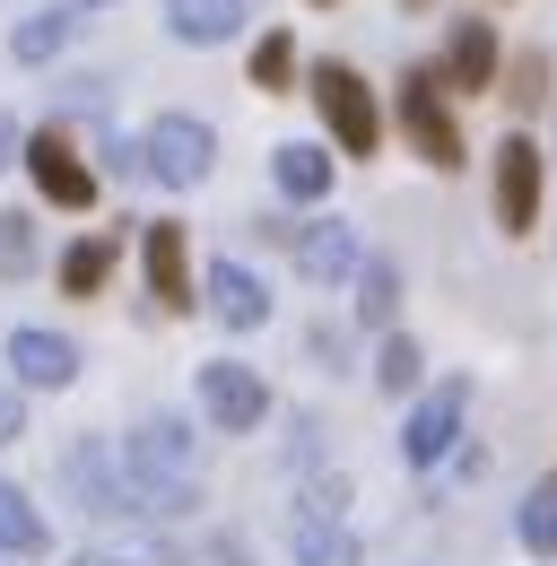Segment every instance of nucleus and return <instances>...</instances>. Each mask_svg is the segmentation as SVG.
Returning a JSON list of instances; mask_svg holds the SVG:
<instances>
[{
	"label": "nucleus",
	"instance_id": "nucleus-8",
	"mask_svg": "<svg viewBox=\"0 0 557 566\" xmlns=\"http://www.w3.org/2000/svg\"><path fill=\"white\" fill-rule=\"evenodd\" d=\"M532 218H540V148L514 132V140L496 148V227L505 235H532Z\"/></svg>",
	"mask_w": 557,
	"mask_h": 566
},
{
	"label": "nucleus",
	"instance_id": "nucleus-27",
	"mask_svg": "<svg viewBox=\"0 0 557 566\" xmlns=\"http://www.w3.org/2000/svg\"><path fill=\"white\" fill-rule=\"evenodd\" d=\"M105 558L114 566H183V549L157 541V532H123V541H105Z\"/></svg>",
	"mask_w": 557,
	"mask_h": 566
},
{
	"label": "nucleus",
	"instance_id": "nucleus-7",
	"mask_svg": "<svg viewBox=\"0 0 557 566\" xmlns=\"http://www.w3.org/2000/svg\"><path fill=\"white\" fill-rule=\"evenodd\" d=\"M27 175H35V192H44L53 210H87V201H96V166L70 148V132H35V140H27Z\"/></svg>",
	"mask_w": 557,
	"mask_h": 566
},
{
	"label": "nucleus",
	"instance_id": "nucleus-26",
	"mask_svg": "<svg viewBox=\"0 0 557 566\" xmlns=\"http://www.w3.org/2000/svg\"><path fill=\"white\" fill-rule=\"evenodd\" d=\"M287 78H296V35H262V44H253V87L278 96Z\"/></svg>",
	"mask_w": 557,
	"mask_h": 566
},
{
	"label": "nucleus",
	"instance_id": "nucleus-32",
	"mask_svg": "<svg viewBox=\"0 0 557 566\" xmlns=\"http://www.w3.org/2000/svg\"><path fill=\"white\" fill-rule=\"evenodd\" d=\"M410 9H427V0H410Z\"/></svg>",
	"mask_w": 557,
	"mask_h": 566
},
{
	"label": "nucleus",
	"instance_id": "nucleus-20",
	"mask_svg": "<svg viewBox=\"0 0 557 566\" xmlns=\"http://www.w3.org/2000/svg\"><path fill=\"white\" fill-rule=\"evenodd\" d=\"M114 253H123L114 235H78V244L62 253V287H70V296H96V287H105V271H114Z\"/></svg>",
	"mask_w": 557,
	"mask_h": 566
},
{
	"label": "nucleus",
	"instance_id": "nucleus-29",
	"mask_svg": "<svg viewBox=\"0 0 557 566\" xmlns=\"http://www.w3.org/2000/svg\"><path fill=\"white\" fill-rule=\"evenodd\" d=\"M18 436H27V401L0 384V444H18Z\"/></svg>",
	"mask_w": 557,
	"mask_h": 566
},
{
	"label": "nucleus",
	"instance_id": "nucleus-2",
	"mask_svg": "<svg viewBox=\"0 0 557 566\" xmlns=\"http://www.w3.org/2000/svg\"><path fill=\"white\" fill-rule=\"evenodd\" d=\"M139 157H148V175H157V184L192 192V184H209V166H218V132L192 123V114H157V123H148V140H139Z\"/></svg>",
	"mask_w": 557,
	"mask_h": 566
},
{
	"label": "nucleus",
	"instance_id": "nucleus-25",
	"mask_svg": "<svg viewBox=\"0 0 557 566\" xmlns=\"http://www.w3.org/2000/svg\"><path fill=\"white\" fill-rule=\"evenodd\" d=\"M340 514H348V480L340 471H314V480L296 489V514H287V523H340Z\"/></svg>",
	"mask_w": 557,
	"mask_h": 566
},
{
	"label": "nucleus",
	"instance_id": "nucleus-17",
	"mask_svg": "<svg viewBox=\"0 0 557 566\" xmlns=\"http://www.w3.org/2000/svg\"><path fill=\"white\" fill-rule=\"evenodd\" d=\"M44 549H53V532H44L35 496L18 480H0V558H44Z\"/></svg>",
	"mask_w": 557,
	"mask_h": 566
},
{
	"label": "nucleus",
	"instance_id": "nucleus-5",
	"mask_svg": "<svg viewBox=\"0 0 557 566\" xmlns=\"http://www.w3.org/2000/svg\"><path fill=\"white\" fill-rule=\"evenodd\" d=\"M444 78L435 71H410L401 78V132H410V148L435 166V175H453L462 166V132H453V114H444V96H435Z\"/></svg>",
	"mask_w": 557,
	"mask_h": 566
},
{
	"label": "nucleus",
	"instance_id": "nucleus-6",
	"mask_svg": "<svg viewBox=\"0 0 557 566\" xmlns=\"http://www.w3.org/2000/svg\"><path fill=\"white\" fill-rule=\"evenodd\" d=\"M462 410H471V384H462V375H453V384H435V392L410 410V427H401V453H410L418 471H435V462L462 444Z\"/></svg>",
	"mask_w": 557,
	"mask_h": 566
},
{
	"label": "nucleus",
	"instance_id": "nucleus-3",
	"mask_svg": "<svg viewBox=\"0 0 557 566\" xmlns=\"http://www.w3.org/2000/svg\"><path fill=\"white\" fill-rule=\"evenodd\" d=\"M201 419L218 427V436H253V427L271 419L262 375H253V366H235V357H209V366H201Z\"/></svg>",
	"mask_w": 557,
	"mask_h": 566
},
{
	"label": "nucleus",
	"instance_id": "nucleus-1",
	"mask_svg": "<svg viewBox=\"0 0 557 566\" xmlns=\"http://www.w3.org/2000/svg\"><path fill=\"white\" fill-rule=\"evenodd\" d=\"M314 105H323V123H332V140H340L348 157H375L383 114H375V87L348 71V62H314Z\"/></svg>",
	"mask_w": 557,
	"mask_h": 566
},
{
	"label": "nucleus",
	"instance_id": "nucleus-14",
	"mask_svg": "<svg viewBox=\"0 0 557 566\" xmlns=\"http://www.w3.org/2000/svg\"><path fill=\"white\" fill-rule=\"evenodd\" d=\"M444 87H496V27L487 18H453V35H444Z\"/></svg>",
	"mask_w": 557,
	"mask_h": 566
},
{
	"label": "nucleus",
	"instance_id": "nucleus-30",
	"mask_svg": "<svg viewBox=\"0 0 557 566\" xmlns=\"http://www.w3.org/2000/svg\"><path fill=\"white\" fill-rule=\"evenodd\" d=\"M18 157H27V140H18V123H9V114H0V175H9V166H18Z\"/></svg>",
	"mask_w": 557,
	"mask_h": 566
},
{
	"label": "nucleus",
	"instance_id": "nucleus-9",
	"mask_svg": "<svg viewBox=\"0 0 557 566\" xmlns=\"http://www.w3.org/2000/svg\"><path fill=\"white\" fill-rule=\"evenodd\" d=\"M287 253H296V271H305L314 287L357 280V262H366V253H357V227H348V218H314V227H296V244H287Z\"/></svg>",
	"mask_w": 557,
	"mask_h": 566
},
{
	"label": "nucleus",
	"instance_id": "nucleus-24",
	"mask_svg": "<svg viewBox=\"0 0 557 566\" xmlns=\"http://www.w3.org/2000/svg\"><path fill=\"white\" fill-rule=\"evenodd\" d=\"M496 87L514 96V114H540V105H549V53H514Z\"/></svg>",
	"mask_w": 557,
	"mask_h": 566
},
{
	"label": "nucleus",
	"instance_id": "nucleus-31",
	"mask_svg": "<svg viewBox=\"0 0 557 566\" xmlns=\"http://www.w3.org/2000/svg\"><path fill=\"white\" fill-rule=\"evenodd\" d=\"M70 566H114V558H105V549H78V558H70Z\"/></svg>",
	"mask_w": 557,
	"mask_h": 566
},
{
	"label": "nucleus",
	"instance_id": "nucleus-16",
	"mask_svg": "<svg viewBox=\"0 0 557 566\" xmlns=\"http://www.w3.org/2000/svg\"><path fill=\"white\" fill-rule=\"evenodd\" d=\"M271 184L287 192V201H323V192H332V157H323L314 140H278L271 148Z\"/></svg>",
	"mask_w": 557,
	"mask_h": 566
},
{
	"label": "nucleus",
	"instance_id": "nucleus-11",
	"mask_svg": "<svg viewBox=\"0 0 557 566\" xmlns=\"http://www.w3.org/2000/svg\"><path fill=\"white\" fill-rule=\"evenodd\" d=\"M139 262H148V296H157L166 314L192 305V262H183V227H175V218H157V227L139 235Z\"/></svg>",
	"mask_w": 557,
	"mask_h": 566
},
{
	"label": "nucleus",
	"instance_id": "nucleus-10",
	"mask_svg": "<svg viewBox=\"0 0 557 566\" xmlns=\"http://www.w3.org/2000/svg\"><path fill=\"white\" fill-rule=\"evenodd\" d=\"M209 314H218V323H227V332H262V323H271V287L253 280V271H244V262H209Z\"/></svg>",
	"mask_w": 557,
	"mask_h": 566
},
{
	"label": "nucleus",
	"instance_id": "nucleus-13",
	"mask_svg": "<svg viewBox=\"0 0 557 566\" xmlns=\"http://www.w3.org/2000/svg\"><path fill=\"white\" fill-rule=\"evenodd\" d=\"M9 366H18V384L62 392L70 375H78V349H70L62 332H9Z\"/></svg>",
	"mask_w": 557,
	"mask_h": 566
},
{
	"label": "nucleus",
	"instance_id": "nucleus-21",
	"mask_svg": "<svg viewBox=\"0 0 557 566\" xmlns=\"http://www.w3.org/2000/svg\"><path fill=\"white\" fill-rule=\"evenodd\" d=\"M514 532H523V549H532V558H557V471H549V480H540L532 496H523Z\"/></svg>",
	"mask_w": 557,
	"mask_h": 566
},
{
	"label": "nucleus",
	"instance_id": "nucleus-19",
	"mask_svg": "<svg viewBox=\"0 0 557 566\" xmlns=\"http://www.w3.org/2000/svg\"><path fill=\"white\" fill-rule=\"evenodd\" d=\"M70 35H78V9H35V18L9 27V53H18V62H53Z\"/></svg>",
	"mask_w": 557,
	"mask_h": 566
},
{
	"label": "nucleus",
	"instance_id": "nucleus-12",
	"mask_svg": "<svg viewBox=\"0 0 557 566\" xmlns=\"http://www.w3.org/2000/svg\"><path fill=\"white\" fill-rule=\"evenodd\" d=\"M123 462H132L139 480H192V427L183 419H139Z\"/></svg>",
	"mask_w": 557,
	"mask_h": 566
},
{
	"label": "nucleus",
	"instance_id": "nucleus-28",
	"mask_svg": "<svg viewBox=\"0 0 557 566\" xmlns=\"http://www.w3.org/2000/svg\"><path fill=\"white\" fill-rule=\"evenodd\" d=\"M18 271H35V227L18 210H0V280H18Z\"/></svg>",
	"mask_w": 557,
	"mask_h": 566
},
{
	"label": "nucleus",
	"instance_id": "nucleus-18",
	"mask_svg": "<svg viewBox=\"0 0 557 566\" xmlns=\"http://www.w3.org/2000/svg\"><path fill=\"white\" fill-rule=\"evenodd\" d=\"M392 314H401V262H392V253H366V262H357V323L392 332Z\"/></svg>",
	"mask_w": 557,
	"mask_h": 566
},
{
	"label": "nucleus",
	"instance_id": "nucleus-15",
	"mask_svg": "<svg viewBox=\"0 0 557 566\" xmlns=\"http://www.w3.org/2000/svg\"><path fill=\"white\" fill-rule=\"evenodd\" d=\"M166 27H175V44H227V35H244V0H166Z\"/></svg>",
	"mask_w": 557,
	"mask_h": 566
},
{
	"label": "nucleus",
	"instance_id": "nucleus-23",
	"mask_svg": "<svg viewBox=\"0 0 557 566\" xmlns=\"http://www.w3.org/2000/svg\"><path fill=\"white\" fill-rule=\"evenodd\" d=\"M418 375H427L418 340H410V332H383V349H375V384H383V392H418Z\"/></svg>",
	"mask_w": 557,
	"mask_h": 566
},
{
	"label": "nucleus",
	"instance_id": "nucleus-4",
	"mask_svg": "<svg viewBox=\"0 0 557 566\" xmlns=\"http://www.w3.org/2000/svg\"><path fill=\"white\" fill-rule=\"evenodd\" d=\"M62 489L87 505V514H105V523H139L132 505V462H114L105 444H70L62 453Z\"/></svg>",
	"mask_w": 557,
	"mask_h": 566
},
{
	"label": "nucleus",
	"instance_id": "nucleus-22",
	"mask_svg": "<svg viewBox=\"0 0 557 566\" xmlns=\"http://www.w3.org/2000/svg\"><path fill=\"white\" fill-rule=\"evenodd\" d=\"M287 532H296V566H366L340 523H287Z\"/></svg>",
	"mask_w": 557,
	"mask_h": 566
}]
</instances>
